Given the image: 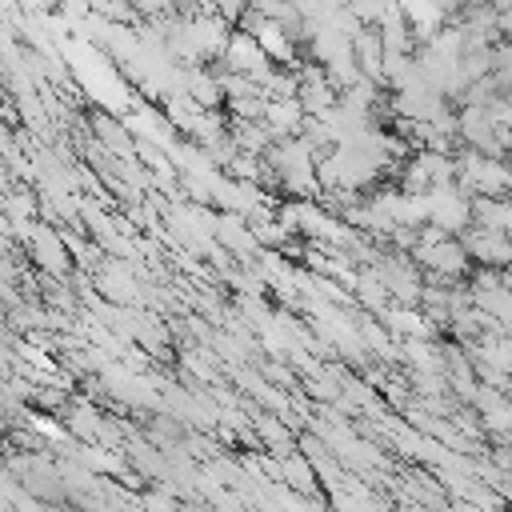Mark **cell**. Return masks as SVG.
<instances>
[{
    "mask_svg": "<svg viewBox=\"0 0 512 512\" xmlns=\"http://www.w3.org/2000/svg\"><path fill=\"white\" fill-rule=\"evenodd\" d=\"M4 472H8V464H4V456H0V476H4Z\"/></svg>",
    "mask_w": 512,
    "mask_h": 512,
    "instance_id": "4fadbf2b",
    "label": "cell"
},
{
    "mask_svg": "<svg viewBox=\"0 0 512 512\" xmlns=\"http://www.w3.org/2000/svg\"><path fill=\"white\" fill-rule=\"evenodd\" d=\"M412 256H416V264L436 268V272H448V276H460V272H468V264H472L468 248H464L460 236H452V232L440 236V240H432V244H416Z\"/></svg>",
    "mask_w": 512,
    "mask_h": 512,
    "instance_id": "3957f363",
    "label": "cell"
},
{
    "mask_svg": "<svg viewBox=\"0 0 512 512\" xmlns=\"http://www.w3.org/2000/svg\"><path fill=\"white\" fill-rule=\"evenodd\" d=\"M92 132H96V140H100L108 152H116V156H124V160L136 156V140H132L128 124H124L116 112H108V108L92 112Z\"/></svg>",
    "mask_w": 512,
    "mask_h": 512,
    "instance_id": "5b68a950",
    "label": "cell"
},
{
    "mask_svg": "<svg viewBox=\"0 0 512 512\" xmlns=\"http://www.w3.org/2000/svg\"><path fill=\"white\" fill-rule=\"evenodd\" d=\"M304 108H300V100L296 96H268V104H264V128H268V136L272 140H284V136H300V124H304Z\"/></svg>",
    "mask_w": 512,
    "mask_h": 512,
    "instance_id": "277c9868",
    "label": "cell"
},
{
    "mask_svg": "<svg viewBox=\"0 0 512 512\" xmlns=\"http://www.w3.org/2000/svg\"><path fill=\"white\" fill-rule=\"evenodd\" d=\"M24 252L32 256V264L40 268V272H48V276H72V252L64 248V240H60V228L56 224H32V236H28V244H24Z\"/></svg>",
    "mask_w": 512,
    "mask_h": 512,
    "instance_id": "6da1fadb",
    "label": "cell"
},
{
    "mask_svg": "<svg viewBox=\"0 0 512 512\" xmlns=\"http://www.w3.org/2000/svg\"><path fill=\"white\" fill-rule=\"evenodd\" d=\"M264 104H268L264 92H248V96H232V100H224L228 116H240V120H260V116H264Z\"/></svg>",
    "mask_w": 512,
    "mask_h": 512,
    "instance_id": "ba28073f",
    "label": "cell"
},
{
    "mask_svg": "<svg viewBox=\"0 0 512 512\" xmlns=\"http://www.w3.org/2000/svg\"><path fill=\"white\" fill-rule=\"evenodd\" d=\"M92 288L108 304H140V284L128 272V260H100V268L92 272Z\"/></svg>",
    "mask_w": 512,
    "mask_h": 512,
    "instance_id": "7a4b0ae2",
    "label": "cell"
},
{
    "mask_svg": "<svg viewBox=\"0 0 512 512\" xmlns=\"http://www.w3.org/2000/svg\"><path fill=\"white\" fill-rule=\"evenodd\" d=\"M212 8H216V12H220L228 24H236V20L248 12V0H212Z\"/></svg>",
    "mask_w": 512,
    "mask_h": 512,
    "instance_id": "30bf717a",
    "label": "cell"
},
{
    "mask_svg": "<svg viewBox=\"0 0 512 512\" xmlns=\"http://www.w3.org/2000/svg\"><path fill=\"white\" fill-rule=\"evenodd\" d=\"M8 148H12V128H8V124H4V116H0V156H4Z\"/></svg>",
    "mask_w": 512,
    "mask_h": 512,
    "instance_id": "7c38bea8",
    "label": "cell"
},
{
    "mask_svg": "<svg viewBox=\"0 0 512 512\" xmlns=\"http://www.w3.org/2000/svg\"><path fill=\"white\" fill-rule=\"evenodd\" d=\"M56 12H60L68 24H76V20H84L92 8H88V0H56Z\"/></svg>",
    "mask_w": 512,
    "mask_h": 512,
    "instance_id": "9c48e42d",
    "label": "cell"
},
{
    "mask_svg": "<svg viewBox=\"0 0 512 512\" xmlns=\"http://www.w3.org/2000/svg\"><path fill=\"white\" fill-rule=\"evenodd\" d=\"M280 480H284L288 488L304 492V496H316V488H320L316 468H312V460H308L300 448H292V452H284V456H280Z\"/></svg>",
    "mask_w": 512,
    "mask_h": 512,
    "instance_id": "8992f818",
    "label": "cell"
},
{
    "mask_svg": "<svg viewBox=\"0 0 512 512\" xmlns=\"http://www.w3.org/2000/svg\"><path fill=\"white\" fill-rule=\"evenodd\" d=\"M228 136L236 140L240 152H256V156H264V148L272 144L264 120H240V116H228Z\"/></svg>",
    "mask_w": 512,
    "mask_h": 512,
    "instance_id": "52a82bcc",
    "label": "cell"
},
{
    "mask_svg": "<svg viewBox=\"0 0 512 512\" xmlns=\"http://www.w3.org/2000/svg\"><path fill=\"white\" fill-rule=\"evenodd\" d=\"M140 504H152V508H172L176 500H172V496H160V492H144V496H140Z\"/></svg>",
    "mask_w": 512,
    "mask_h": 512,
    "instance_id": "8fae6325",
    "label": "cell"
}]
</instances>
